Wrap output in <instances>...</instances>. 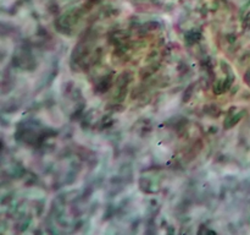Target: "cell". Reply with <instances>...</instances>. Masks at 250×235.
I'll return each instance as SVG.
<instances>
[{
    "label": "cell",
    "mask_w": 250,
    "mask_h": 235,
    "mask_svg": "<svg viewBox=\"0 0 250 235\" xmlns=\"http://www.w3.org/2000/svg\"><path fill=\"white\" fill-rule=\"evenodd\" d=\"M193 94V86H190V87H188L187 90H185V92H184V95H183V100L185 102V100H188L189 98H190V95Z\"/></svg>",
    "instance_id": "2"
},
{
    "label": "cell",
    "mask_w": 250,
    "mask_h": 235,
    "mask_svg": "<svg viewBox=\"0 0 250 235\" xmlns=\"http://www.w3.org/2000/svg\"><path fill=\"white\" fill-rule=\"evenodd\" d=\"M110 83H111V78H104L98 86H96V91L99 92V93H103V92H105L106 90H109V87H110Z\"/></svg>",
    "instance_id": "1"
}]
</instances>
